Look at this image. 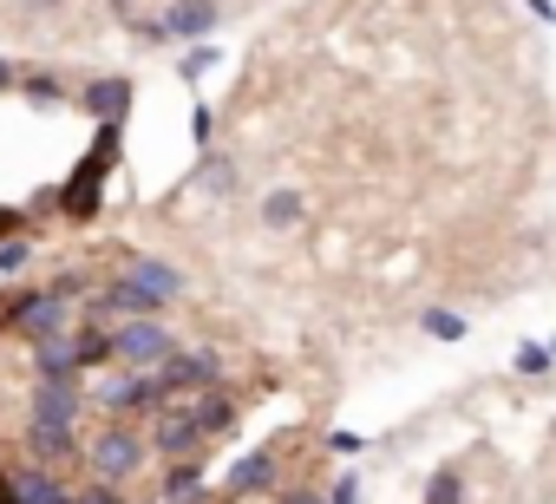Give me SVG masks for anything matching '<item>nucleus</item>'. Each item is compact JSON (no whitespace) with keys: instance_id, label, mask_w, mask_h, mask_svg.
Masks as SVG:
<instances>
[{"instance_id":"23","label":"nucleus","mask_w":556,"mask_h":504,"mask_svg":"<svg viewBox=\"0 0 556 504\" xmlns=\"http://www.w3.org/2000/svg\"><path fill=\"white\" fill-rule=\"evenodd\" d=\"M34 263V236H8L0 242V276H21Z\"/></svg>"},{"instance_id":"15","label":"nucleus","mask_w":556,"mask_h":504,"mask_svg":"<svg viewBox=\"0 0 556 504\" xmlns=\"http://www.w3.org/2000/svg\"><path fill=\"white\" fill-rule=\"evenodd\" d=\"M73 92H79V86H66V73H53V66H27V73H21V99L40 105V112L73 105Z\"/></svg>"},{"instance_id":"37","label":"nucleus","mask_w":556,"mask_h":504,"mask_svg":"<svg viewBox=\"0 0 556 504\" xmlns=\"http://www.w3.org/2000/svg\"><path fill=\"white\" fill-rule=\"evenodd\" d=\"M216 504H229V497H216Z\"/></svg>"},{"instance_id":"27","label":"nucleus","mask_w":556,"mask_h":504,"mask_svg":"<svg viewBox=\"0 0 556 504\" xmlns=\"http://www.w3.org/2000/svg\"><path fill=\"white\" fill-rule=\"evenodd\" d=\"M268 504H328V491H321V484H282Z\"/></svg>"},{"instance_id":"7","label":"nucleus","mask_w":556,"mask_h":504,"mask_svg":"<svg viewBox=\"0 0 556 504\" xmlns=\"http://www.w3.org/2000/svg\"><path fill=\"white\" fill-rule=\"evenodd\" d=\"M73 105H79L92 125H125L131 105H138V79H131V73H92V79H79Z\"/></svg>"},{"instance_id":"25","label":"nucleus","mask_w":556,"mask_h":504,"mask_svg":"<svg viewBox=\"0 0 556 504\" xmlns=\"http://www.w3.org/2000/svg\"><path fill=\"white\" fill-rule=\"evenodd\" d=\"M216 60H223L216 47H190V53H184V73H177V79H184V86H197V79H203V73L216 66Z\"/></svg>"},{"instance_id":"10","label":"nucleus","mask_w":556,"mask_h":504,"mask_svg":"<svg viewBox=\"0 0 556 504\" xmlns=\"http://www.w3.org/2000/svg\"><path fill=\"white\" fill-rule=\"evenodd\" d=\"M86 406H92V380H34V387H27V413H34V419L79 426Z\"/></svg>"},{"instance_id":"12","label":"nucleus","mask_w":556,"mask_h":504,"mask_svg":"<svg viewBox=\"0 0 556 504\" xmlns=\"http://www.w3.org/2000/svg\"><path fill=\"white\" fill-rule=\"evenodd\" d=\"M157 21L170 27V40H177V47H210V34L229 21V8H223V0H170Z\"/></svg>"},{"instance_id":"6","label":"nucleus","mask_w":556,"mask_h":504,"mask_svg":"<svg viewBox=\"0 0 556 504\" xmlns=\"http://www.w3.org/2000/svg\"><path fill=\"white\" fill-rule=\"evenodd\" d=\"M282 452H289V439H268V445L242 452V458L223 471V497H229V504H242V497H268V491H282Z\"/></svg>"},{"instance_id":"17","label":"nucleus","mask_w":556,"mask_h":504,"mask_svg":"<svg viewBox=\"0 0 556 504\" xmlns=\"http://www.w3.org/2000/svg\"><path fill=\"white\" fill-rule=\"evenodd\" d=\"M73 354H79V367H86V374L118 367V354H112V328H92V322H79V328H73Z\"/></svg>"},{"instance_id":"33","label":"nucleus","mask_w":556,"mask_h":504,"mask_svg":"<svg viewBox=\"0 0 556 504\" xmlns=\"http://www.w3.org/2000/svg\"><path fill=\"white\" fill-rule=\"evenodd\" d=\"M105 8H112V21H118V27H131V21H138V14H131V0H105Z\"/></svg>"},{"instance_id":"28","label":"nucleus","mask_w":556,"mask_h":504,"mask_svg":"<svg viewBox=\"0 0 556 504\" xmlns=\"http://www.w3.org/2000/svg\"><path fill=\"white\" fill-rule=\"evenodd\" d=\"M328 504H367V491H361V478H354V471H341V478L328 484Z\"/></svg>"},{"instance_id":"21","label":"nucleus","mask_w":556,"mask_h":504,"mask_svg":"<svg viewBox=\"0 0 556 504\" xmlns=\"http://www.w3.org/2000/svg\"><path fill=\"white\" fill-rule=\"evenodd\" d=\"M549 367H556V354H549V341H523V348L510 354V374H517V380H543Z\"/></svg>"},{"instance_id":"14","label":"nucleus","mask_w":556,"mask_h":504,"mask_svg":"<svg viewBox=\"0 0 556 504\" xmlns=\"http://www.w3.org/2000/svg\"><path fill=\"white\" fill-rule=\"evenodd\" d=\"M302 216H308V197H302L295 184H275V190L262 197V229H268V236H289Z\"/></svg>"},{"instance_id":"2","label":"nucleus","mask_w":556,"mask_h":504,"mask_svg":"<svg viewBox=\"0 0 556 504\" xmlns=\"http://www.w3.org/2000/svg\"><path fill=\"white\" fill-rule=\"evenodd\" d=\"M144 458H151V439L138 432V426H125V419H105L92 439H86V471L99 478V484H131L138 471H144Z\"/></svg>"},{"instance_id":"29","label":"nucleus","mask_w":556,"mask_h":504,"mask_svg":"<svg viewBox=\"0 0 556 504\" xmlns=\"http://www.w3.org/2000/svg\"><path fill=\"white\" fill-rule=\"evenodd\" d=\"M190 138H197V151H210V138H216V112H210V105L190 112Z\"/></svg>"},{"instance_id":"16","label":"nucleus","mask_w":556,"mask_h":504,"mask_svg":"<svg viewBox=\"0 0 556 504\" xmlns=\"http://www.w3.org/2000/svg\"><path fill=\"white\" fill-rule=\"evenodd\" d=\"M190 406H197V419H203V439H223V432H236V419H242V400H236L229 387H210V393H197Z\"/></svg>"},{"instance_id":"30","label":"nucleus","mask_w":556,"mask_h":504,"mask_svg":"<svg viewBox=\"0 0 556 504\" xmlns=\"http://www.w3.org/2000/svg\"><path fill=\"white\" fill-rule=\"evenodd\" d=\"M8 236H34V229H27V210H14V203H0V242H8Z\"/></svg>"},{"instance_id":"32","label":"nucleus","mask_w":556,"mask_h":504,"mask_svg":"<svg viewBox=\"0 0 556 504\" xmlns=\"http://www.w3.org/2000/svg\"><path fill=\"white\" fill-rule=\"evenodd\" d=\"M0 92H21V66L14 60H0Z\"/></svg>"},{"instance_id":"1","label":"nucleus","mask_w":556,"mask_h":504,"mask_svg":"<svg viewBox=\"0 0 556 504\" xmlns=\"http://www.w3.org/2000/svg\"><path fill=\"white\" fill-rule=\"evenodd\" d=\"M86 276H53L47 289H8V302H0V315H8V335H21L27 348L47 341V335H73L79 328V302H86Z\"/></svg>"},{"instance_id":"24","label":"nucleus","mask_w":556,"mask_h":504,"mask_svg":"<svg viewBox=\"0 0 556 504\" xmlns=\"http://www.w3.org/2000/svg\"><path fill=\"white\" fill-rule=\"evenodd\" d=\"M66 504H131L118 484H99V478H86V484H73V497Z\"/></svg>"},{"instance_id":"13","label":"nucleus","mask_w":556,"mask_h":504,"mask_svg":"<svg viewBox=\"0 0 556 504\" xmlns=\"http://www.w3.org/2000/svg\"><path fill=\"white\" fill-rule=\"evenodd\" d=\"M27 374H34V380H86V367H79V354H73V335L34 341V348H27Z\"/></svg>"},{"instance_id":"18","label":"nucleus","mask_w":556,"mask_h":504,"mask_svg":"<svg viewBox=\"0 0 556 504\" xmlns=\"http://www.w3.org/2000/svg\"><path fill=\"white\" fill-rule=\"evenodd\" d=\"M419 504H471V491H465V471H458V465H439V471L426 478Z\"/></svg>"},{"instance_id":"34","label":"nucleus","mask_w":556,"mask_h":504,"mask_svg":"<svg viewBox=\"0 0 556 504\" xmlns=\"http://www.w3.org/2000/svg\"><path fill=\"white\" fill-rule=\"evenodd\" d=\"M21 8H27V14H60L66 0H21Z\"/></svg>"},{"instance_id":"5","label":"nucleus","mask_w":556,"mask_h":504,"mask_svg":"<svg viewBox=\"0 0 556 504\" xmlns=\"http://www.w3.org/2000/svg\"><path fill=\"white\" fill-rule=\"evenodd\" d=\"M151 452L164 458V465H177V458H197V452H210V439H203V419H197V406L190 400H164L157 413H151Z\"/></svg>"},{"instance_id":"36","label":"nucleus","mask_w":556,"mask_h":504,"mask_svg":"<svg viewBox=\"0 0 556 504\" xmlns=\"http://www.w3.org/2000/svg\"><path fill=\"white\" fill-rule=\"evenodd\" d=\"M549 354H556V335H549Z\"/></svg>"},{"instance_id":"31","label":"nucleus","mask_w":556,"mask_h":504,"mask_svg":"<svg viewBox=\"0 0 556 504\" xmlns=\"http://www.w3.org/2000/svg\"><path fill=\"white\" fill-rule=\"evenodd\" d=\"M523 8H530V14H536L543 27H556V0H523Z\"/></svg>"},{"instance_id":"26","label":"nucleus","mask_w":556,"mask_h":504,"mask_svg":"<svg viewBox=\"0 0 556 504\" xmlns=\"http://www.w3.org/2000/svg\"><path fill=\"white\" fill-rule=\"evenodd\" d=\"M321 445H328V452H334V458H361V452H367V439H361V432H354V426H334V432H328V439H321Z\"/></svg>"},{"instance_id":"35","label":"nucleus","mask_w":556,"mask_h":504,"mask_svg":"<svg viewBox=\"0 0 556 504\" xmlns=\"http://www.w3.org/2000/svg\"><path fill=\"white\" fill-rule=\"evenodd\" d=\"M549 445H556V419H549Z\"/></svg>"},{"instance_id":"11","label":"nucleus","mask_w":556,"mask_h":504,"mask_svg":"<svg viewBox=\"0 0 556 504\" xmlns=\"http://www.w3.org/2000/svg\"><path fill=\"white\" fill-rule=\"evenodd\" d=\"M118 276H125L131 289H144V295H157L164 308H177V302H184V289H190L177 263H164V256H144V249H131V256L118 263Z\"/></svg>"},{"instance_id":"8","label":"nucleus","mask_w":556,"mask_h":504,"mask_svg":"<svg viewBox=\"0 0 556 504\" xmlns=\"http://www.w3.org/2000/svg\"><path fill=\"white\" fill-rule=\"evenodd\" d=\"M157 387H164L170 400H197V393L223 387V354H216V348H177V354L157 367Z\"/></svg>"},{"instance_id":"9","label":"nucleus","mask_w":556,"mask_h":504,"mask_svg":"<svg viewBox=\"0 0 556 504\" xmlns=\"http://www.w3.org/2000/svg\"><path fill=\"white\" fill-rule=\"evenodd\" d=\"M21 445H27V458H34V465H53V471L86 465V432H79V426H60V419H34V413H27Z\"/></svg>"},{"instance_id":"20","label":"nucleus","mask_w":556,"mask_h":504,"mask_svg":"<svg viewBox=\"0 0 556 504\" xmlns=\"http://www.w3.org/2000/svg\"><path fill=\"white\" fill-rule=\"evenodd\" d=\"M419 335H426V341H465L471 322H465L458 308H426V315H419Z\"/></svg>"},{"instance_id":"3","label":"nucleus","mask_w":556,"mask_h":504,"mask_svg":"<svg viewBox=\"0 0 556 504\" xmlns=\"http://www.w3.org/2000/svg\"><path fill=\"white\" fill-rule=\"evenodd\" d=\"M164 400H170V393L157 387V374H138V367H112L105 380H92V406H99L105 419H125V426L151 419Z\"/></svg>"},{"instance_id":"4","label":"nucleus","mask_w":556,"mask_h":504,"mask_svg":"<svg viewBox=\"0 0 556 504\" xmlns=\"http://www.w3.org/2000/svg\"><path fill=\"white\" fill-rule=\"evenodd\" d=\"M177 348H184V341H177L170 315H144V322H118V328H112V354H118V367H138V374H157Z\"/></svg>"},{"instance_id":"22","label":"nucleus","mask_w":556,"mask_h":504,"mask_svg":"<svg viewBox=\"0 0 556 504\" xmlns=\"http://www.w3.org/2000/svg\"><path fill=\"white\" fill-rule=\"evenodd\" d=\"M125 40H138L144 53H157V47H177V40H170V27H164L157 14H138V21L125 27Z\"/></svg>"},{"instance_id":"19","label":"nucleus","mask_w":556,"mask_h":504,"mask_svg":"<svg viewBox=\"0 0 556 504\" xmlns=\"http://www.w3.org/2000/svg\"><path fill=\"white\" fill-rule=\"evenodd\" d=\"M190 184H203V190L229 197V190H236V158H216V151H203V164L190 171Z\"/></svg>"}]
</instances>
